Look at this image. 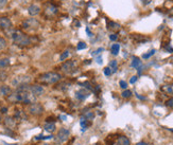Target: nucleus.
Returning <instances> with one entry per match:
<instances>
[{
  "mask_svg": "<svg viewBox=\"0 0 173 145\" xmlns=\"http://www.w3.org/2000/svg\"><path fill=\"white\" fill-rule=\"evenodd\" d=\"M7 101L11 104H24L30 105L36 102V96H34L29 91H23L16 89V91L12 92L9 96H7Z\"/></svg>",
  "mask_w": 173,
  "mask_h": 145,
  "instance_id": "f257e3e1",
  "label": "nucleus"
},
{
  "mask_svg": "<svg viewBox=\"0 0 173 145\" xmlns=\"http://www.w3.org/2000/svg\"><path fill=\"white\" fill-rule=\"evenodd\" d=\"M10 36H11L14 45H16L19 48H27L31 44H33V40L35 39L34 37L23 33L20 30H12Z\"/></svg>",
  "mask_w": 173,
  "mask_h": 145,
  "instance_id": "f03ea898",
  "label": "nucleus"
},
{
  "mask_svg": "<svg viewBox=\"0 0 173 145\" xmlns=\"http://www.w3.org/2000/svg\"><path fill=\"white\" fill-rule=\"evenodd\" d=\"M61 80H62V75H61L59 72L49 71V72H44V73L39 74L36 79V82L39 85L49 86V85L57 84Z\"/></svg>",
  "mask_w": 173,
  "mask_h": 145,
  "instance_id": "7ed1b4c3",
  "label": "nucleus"
},
{
  "mask_svg": "<svg viewBox=\"0 0 173 145\" xmlns=\"http://www.w3.org/2000/svg\"><path fill=\"white\" fill-rule=\"evenodd\" d=\"M44 112H45V108L38 102H34L32 104L28 105V113L33 117H40Z\"/></svg>",
  "mask_w": 173,
  "mask_h": 145,
  "instance_id": "20e7f679",
  "label": "nucleus"
},
{
  "mask_svg": "<svg viewBox=\"0 0 173 145\" xmlns=\"http://www.w3.org/2000/svg\"><path fill=\"white\" fill-rule=\"evenodd\" d=\"M69 137H70L69 129L65 128V127H62V128L59 129V131L56 133V136H55L54 140L57 144H64L65 142H67L69 140Z\"/></svg>",
  "mask_w": 173,
  "mask_h": 145,
  "instance_id": "39448f33",
  "label": "nucleus"
},
{
  "mask_svg": "<svg viewBox=\"0 0 173 145\" xmlns=\"http://www.w3.org/2000/svg\"><path fill=\"white\" fill-rule=\"evenodd\" d=\"M31 77L29 75H19V76H16L14 77L12 80V85L14 87H21V86H24V85H29L31 83Z\"/></svg>",
  "mask_w": 173,
  "mask_h": 145,
  "instance_id": "423d86ee",
  "label": "nucleus"
},
{
  "mask_svg": "<svg viewBox=\"0 0 173 145\" xmlns=\"http://www.w3.org/2000/svg\"><path fill=\"white\" fill-rule=\"evenodd\" d=\"M57 14V8L56 6H54L52 2H49L46 4V7L44 9V16L47 19H52L55 15Z\"/></svg>",
  "mask_w": 173,
  "mask_h": 145,
  "instance_id": "0eeeda50",
  "label": "nucleus"
},
{
  "mask_svg": "<svg viewBox=\"0 0 173 145\" xmlns=\"http://www.w3.org/2000/svg\"><path fill=\"white\" fill-rule=\"evenodd\" d=\"M39 27V22L36 19L34 18H29L26 19L24 21L21 23V28L23 30H35Z\"/></svg>",
  "mask_w": 173,
  "mask_h": 145,
  "instance_id": "6e6552de",
  "label": "nucleus"
},
{
  "mask_svg": "<svg viewBox=\"0 0 173 145\" xmlns=\"http://www.w3.org/2000/svg\"><path fill=\"white\" fill-rule=\"evenodd\" d=\"M75 69V61L74 60H66L61 66V70L65 73H73Z\"/></svg>",
  "mask_w": 173,
  "mask_h": 145,
  "instance_id": "1a4fd4ad",
  "label": "nucleus"
},
{
  "mask_svg": "<svg viewBox=\"0 0 173 145\" xmlns=\"http://www.w3.org/2000/svg\"><path fill=\"white\" fill-rule=\"evenodd\" d=\"M2 122H3V124H4V126H6V128H8V129H12V130H14V129H16V127H17V125H18V122L15 120V118L12 116H8V117H6L2 120Z\"/></svg>",
  "mask_w": 173,
  "mask_h": 145,
  "instance_id": "9d476101",
  "label": "nucleus"
},
{
  "mask_svg": "<svg viewBox=\"0 0 173 145\" xmlns=\"http://www.w3.org/2000/svg\"><path fill=\"white\" fill-rule=\"evenodd\" d=\"M0 30L4 31V32L12 30V21L8 17H0Z\"/></svg>",
  "mask_w": 173,
  "mask_h": 145,
  "instance_id": "9b49d317",
  "label": "nucleus"
},
{
  "mask_svg": "<svg viewBox=\"0 0 173 145\" xmlns=\"http://www.w3.org/2000/svg\"><path fill=\"white\" fill-rule=\"evenodd\" d=\"M13 117L15 118V120H16L17 122H19V121H27L28 120L27 112L24 110H21V109H15V112H14Z\"/></svg>",
  "mask_w": 173,
  "mask_h": 145,
  "instance_id": "f8f14e48",
  "label": "nucleus"
},
{
  "mask_svg": "<svg viewBox=\"0 0 173 145\" xmlns=\"http://www.w3.org/2000/svg\"><path fill=\"white\" fill-rule=\"evenodd\" d=\"M88 95H89L88 90L84 89V88H82V89H80L75 92V97H77L79 101H85L88 97Z\"/></svg>",
  "mask_w": 173,
  "mask_h": 145,
  "instance_id": "ddd939ff",
  "label": "nucleus"
},
{
  "mask_svg": "<svg viewBox=\"0 0 173 145\" xmlns=\"http://www.w3.org/2000/svg\"><path fill=\"white\" fill-rule=\"evenodd\" d=\"M131 38L137 44H142V43H146V41L150 40V37H146V36L140 35V34H132Z\"/></svg>",
  "mask_w": 173,
  "mask_h": 145,
  "instance_id": "4468645a",
  "label": "nucleus"
},
{
  "mask_svg": "<svg viewBox=\"0 0 173 145\" xmlns=\"http://www.w3.org/2000/svg\"><path fill=\"white\" fill-rule=\"evenodd\" d=\"M114 145H131V141L126 136H118Z\"/></svg>",
  "mask_w": 173,
  "mask_h": 145,
  "instance_id": "2eb2a0df",
  "label": "nucleus"
},
{
  "mask_svg": "<svg viewBox=\"0 0 173 145\" xmlns=\"http://www.w3.org/2000/svg\"><path fill=\"white\" fill-rule=\"evenodd\" d=\"M12 93V88L8 85H1L0 86V96L7 97Z\"/></svg>",
  "mask_w": 173,
  "mask_h": 145,
  "instance_id": "dca6fc26",
  "label": "nucleus"
},
{
  "mask_svg": "<svg viewBox=\"0 0 173 145\" xmlns=\"http://www.w3.org/2000/svg\"><path fill=\"white\" fill-rule=\"evenodd\" d=\"M28 12L31 16H36V15H38L40 13V8L38 6H36V4H32V6L29 7Z\"/></svg>",
  "mask_w": 173,
  "mask_h": 145,
  "instance_id": "f3484780",
  "label": "nucleus"
},
{
  "mask_svg": "<svg viewBox=\"0 0 173 145\" xmlns=\"http://www.w3.org/2000/svg\"><path fill=\"white\" fill-rule=\"evenodd\" d=\"M116 139H117V134H114V133L108 134V136L105 138V141H104L105 145H114L116 142Z\"/></svg>",
  "mask_w": 173,
  "mask_h": 145,
  "instance_id": "a211bd4d",
  "label": "nucleus"
},
{
  "mask_svg": "<svg viewBox=\"0 0 173 145\" xmlns=\"http://www.w3.org/2000/svg\"><path fill=\"white\" fill-rule=\"evenodd\" d=\"M120 24L117 23L115 21H107V29L110 30V31H114V32H116V31H119L120 30Z\"/></svg>",
  "mask_w": 173,
  "mask_h": 145,
  "instance_id": "6ab92c4d",
  "label": "nucleus"
},
{
  "mask_svg": "<svg viewBox=\"0 0 173 145\" xmlns=\"http://www.w3.org/2000/svg\"><path fill=\"white\" fill-rule=\"evenodd\" d=\"M71 84L70 83H67V82H63L61 83V84L56 85V87H55V89H59V90H62V91H67L69 88H70Z\"/></svg>",
  "mask_w": 173,
  "mask_h": 145,
  "instance_id": "aec40b11",
  "label": "nucleus"
},
{
  "mask_svg": "<svg viewBox=\"0 0 173 145\" xmlns=\"http://www.w3.org/2000/svg\"><path fill=\"white\" fill-rule=\"evenodd\" d=\"M44 129L48 132H54L56 129V125H55V123H46L44 125Z\"/></svg>",
  "mask_w": 173,
  "mask_h": 145,
  "instance_id": "412c9836",
  "label": "nucleus"
},
{
  "mask_svg": "<svg viewBox=\"0 0 173 145\" xmlns=\"http://www.w3.org/2000/svg\"><path fill=\"white\" fill-rule=\"evenodd\" d=\"M10 65H11V60L9 58H0V70L8 68Z\"/></svg>",
  "mask_w": 173,
  "mask_h": 145,
  "instance_id": "4be33fe9",
  "label": "nucleus"
},
{
  "mask_svg": "<svg viewBox=\"0 0 173 145\" xmlns=\"http://www.w3.org/2000/svg\"><path fill=\"white\" fill-rule=\"evenodd\" d=\"M83 118L84 119H86V120H88V121H90V120H93V119L95 118V113L93 112V111H86V110H84L83 111Z\"/></svg>",
  "mask_w": 173,
  "mask_h": 145,
  "instance_id": "5701e85b",
  "label": "nucleus"
},
{
  "mask_svg": "<svg viewBox=\"0 0 173 145\" xmlns=\"http://www.w3.org/2000/svg\"><path fill=\"white\" fill-rule=\"evenodd\" d=\"M141 66V60L139 57H133V60H132V67L133 68H136V69H138L139 67Z\"/></svg>",
  "mask_w": 173,
  "mask_h": 145,
  "instance_id": "b1692460",
  "label": "nucleus"
},
{
  "mask_svg": "<svg viewBox=\"0 0 173 145\" xmlns=\"http://www.w3.org/2000/svg\"><path fill=\"white\" fill-rule=\"evenodd\" d=\"M91 125V123H90V121H88V120H86V119H82V120H81V126H82V130L84 131V130H86V129H87L89 126Z\"/></svg>",
  "mask_w": 173,
  "mask_h": 145,
  "instance_id": "393cba45",
  "label": "nucleus"
},
{
  "mask_svg": "<svg viewBox=\"0 0 173 145\" xmlns=\"http://www.w3.org/2000/svg\"><path fill=\"white\" fill-rule=\"evenodd\" d=\"M119 50H120V46L119 44H114L113 46H111V53H113L114 55H117L119 53Z\"/></svg>",
  "mask_w": 173,
  "mask_h": 145,
  "instance_id": "a878e982",
  "label": "nucleus"
},
{
  "mask_svg": "<svg viewBox=\"0 0 173 145\" xmlns=\"http://www.w3.org/2000/svg\"><path fill=\"white\" fill-rule=\"evenodd\" d=\"M121 96L123 97V99H129V97L132 96V91H131V90H128V89H125L123 92L121 93Z\"/></svg>",
  "mask_w": 173,
  "mask_h": 145,
  "instance_id": "bb28decb",
  "label": "nucleus"
},
{
  "mask_svg": "<svg viewBox=\"0 0 173 145\" xmlns=\"http://www.w3.org/2000/svg\"><path fill=\"white\" fill-rule=\"evenodd\" d=\"M161 90H164L165 92L169 93V94H173V86H164L161 87Z\"/></svg>",
  "mask_w": 173,
  "mask_h": 145,
  "instance_id": "cd10ccee",
  "label": "nucleus"
},
{
  "mask_svg": "<svg viewBox=\"0 0 173 145\" xmlns=\"http://www.w3.org/2000/svg\"><path fill=\"white\" fill-rule=\"evenodd\" d=\"M6 48H7V40L2 36H0V50H3Z\"/></svg>",
  "mask_w": 173,
  "mask_h": 145,
  "instance_id": "c85d7f7f",
  "label": "nucleus"
},
{
  "mask_svg": "<svg viewBox=\"0 0 173 145\" xmlns=\"http://www.w3.org/2000/svg\"><path fill=\"white\" fill-rule=\"evenodd\" d=\"M8 79V73L3 70H0V82H4Z\"/></svg>",
  "mask_w": 173,
  "mask_h": 145,
  "instance_id": "c756f323",
  "label": "nucleus"
},
{
  "mask_svg": "<svg viewBox=\"0 0 173 145\" xmlns=\"http://www.w3.org/2000/svg\"><path fill=\"white\" fill-rule=\"evenodd\" d=\"M55 121H56V117L54 116H50L46 118V123H55Z\"/></svg>",
  "mask_w": 173,
  "mask_h": 145,
  "instance_id": "7c9ffc66",
  "label": "nucleus"
},
{
  "mask_svg": "<svg viewBox=\"0 0 173 145\" xmlns=\"http://www.w3.org/2000/svg\"><path fill=\"white\" fill-rule=\"evenodd\" d=\"M53 136H37V137H35V140H50V139H52Z\"/></svg>",
  "mask_w": 173,
  "mask_h": 145,
  "instance_id": "2f4dec72",
  "label": "nucleus"
},
{
  "mask_svg": "<svg viewBox=\"0 0 173 145\" xmlns=\"http://www.w3.org/2000/svg\"><path fill=\"white\" fill-rule=\"evenodd\" d=\"M109 68L113 69L114 72L117 70V61H116V60H111V61H110V63H109Z\"/></svg>",
  "mask_w": 173,
  "mask_h": 145,
  "instance_id": "473e14b6",
  "label": "nucleus"
},
{
  "mask_svg": "<svg viewBox=\"0 0 173 145\" xmlns=\"http://www.w3.org/2000/svg\"><path fill=\"white\" fill-rule=\"evenodd\" d=\"M166 106L169 107V108H172V109H173V97H170L169 100L166 101Z\"/></svg>",
  "mask_w": 173,
  "mask_h": 145,
  "instance_id": "72a5a7b5",
  "label": "nucleus"
},
{
  "mask_svg": "<svg viewBox=\"0 0 173 145\" xmlns=\"http://www.w3.org/2000/svg\"><path fill=\"white\" fill-rule=\"evenodd\" d=\"M68 55H69L68 51H65L64 53L61 54V56H60V60H61V61H64V59H66V58L68 57Z\"/></svg>",
  "mask_w": 173,
  "mask_h": 145,
  "instance_id": "f704fd0d",
  "label": "nucleus"
},
{
  "mask_svg": "<svg viewBox=\"0 0 173 145\" xmlns=\"http://www.w3.org/2000/svg\"><path fill=\"white\" fill-rule=\"evenodd\" d=\"M154 54H155V50H151L149 53H147V54H143V55H142V57H143L145 59H147V58H149L150 56L154 55Z\"/></svg>",
  "mask_w": 173,
  "mask_h": 145,
  "instance_id": "c9c22d12",
  "label": "nucleus"
},
{
  "mask_svg": "<svg viewBox=\"0 0 173 145\" xmlns=\"http://www.w3.org/2000/svg\"><path fill=\"white\" fill-rule=\"evenodd\" d=\"M165 7L167 8V9H172L173 8V0H168V1L165 3Z\"/></svg>",
  "mask_w": 173,
  "mask_h": 145,
  "instance_id": "e433bc0d",
  "label": "nucleus"
},
{
  "mask_svg": "<svg viewBox=\"0 0 173 145\" xmlns=\"http://www.w3.org/2000/svg\"><path fill=\"white\" fill-rule=\"evenodd\" d=\"M86 44L84 43V41H80V43L78 44V50H81V49H85L86 48Z\"/></svg>",
  "mask_w": 173,
  "mask_h": 145,
  "instance_id": "4c0bfd02",
  "label": "nucleus"
},
{
  "mask_svg": "<svg viewBox=\"0 0 173 145\" xmlns=\"http://www.w3.org/2000/svg\"><path fill=\"white\" fill-rule=\"evenodd\" d=\"M119 85H120V87L122 88V89H126V88H128V83L124 82V81H120Z\"/></svg>",
  "mask_w": 173,
  "mask_h": 145,
  "instance_id": "58836bf2",
  "label": "nucleus"
},
{
  "mask_svg": "<svg viewBox=\"0 0 173 145\" xmlns=\"http://www.w3.org/2000/svg\"><path fill=\"white\" fill-rule=\"evenodd\" d=\"M111 69L109 68V67H106V68H104V74L105 75H107V76H109L110 74H111Z\"/></svg>",
  "mask_w": 173,
  "mask_h": 145,
  "instance_id": "ea45409f",
  "label": "nucleus"
},
{
  "mask_svg": "<svg viewBox=\"0 0 173 145\" xmlns=\"http://www.w3.org/2000/svg\"><path fill=\"white\" fill-rule=\"evenodd\" d=\"M8 3V0H0V9H2L7 6Z\"/></svg>",
  "mask_w": 173,
  "mask_h": 145,
  "instance_id": "a19ab883",
  "label": "nucleus"
},
{
  "mask_svg": "<svg viewBox=\"0 0 173 145\" xmlns=\"http://www.w3.org/2000/svg\"><path fill=\"white\" fill-rule=\"evenodd\" d=\"M7 112H8L7 107H2L1 109H0V113H1V115H7Z\"/></svg>",
  "mask_w": 173,
  "mask_h": 145,
  "instance_id": "79ce46f5",
  "label": "nucleus"
},
{
  "mask_svg": "<svg viewBox=\"0 0 173 145\" xmlns=\"http://www.w3.org/2000/svg\"><path fill=\"white\" fill-rule=\"evenodd\" d=\"M109 38H110V40H117L118 35H117V34H111V35H109Z\"/></svg>",
  "mask_w": 173,
  "mask_h": 145,
  "instance_id": "37998d69",
  "label": "nucleus"
},
{
  "mask_svg": "<svg viewBox=\"0 0 173 145\" xmlns=\"http://www.w3.org/2000/svg\"><path fill=\"white\" fill-rule=\"evenodd\" d=\"M137 81V76H132V79L130 80V83L131 84H134V83H136Z\"/></svg>",
  "mask_w": 173,
  "mask_h": 145,
  "instance_id": "c03bdc74",
  "label": "nucleus"
},
{
  "mask_svg": "<svg viewBox=\"0 0 173 145\" xmlns=\"http://www.w3.org/2000/svg\"><path fill=\"white\" fill-rule=\"evenodd\" d=\"M100 51H103V48H100V49H98L97 51H95L94 54H98V53H100Z\"/></svg>",
  "mask_w": 173,
  "mask_h": 145,
  "instance_id": "a18cd8bd",
  "label": "nucleus"
},
{
  "mask_svg": "<svg viewBox=\"0 0 173 145\" xmlns=\"http://www.w3.org/2000/svg\"><path fill=\"white\" fill-rule=\"evenodd\" d=\"M142 1H143L145 4H149V3H151L152 0H142Z\"/></svg>",
  "mask_w": 173,
  "mask_h": 145,
  "instance_id": "49530a36",
  "label": "nucleus"
},
{
  "mask_svg": "<svg viewBox=\"0 0 173 145\" xmlns=\"http://www.w3.org/2000/svg\"><path fill=\"white\" fill-rule=\"evenodd\" d=\"M169 15H170V16H172V17H173V8L170 10V13H169Z\"/></svg>",
  "mask_w": 173,
  "mask_h": 145,
  "instance_id": "de8ad7c7",
  "label": "nucleus"
},
{
  "mask_svg": "<svg viewBox=\"0 0 173 145\" xmlns=\"http://www.w3.org/2000/svg\"><path fill=\"white\" fill-rule=\"evenodd\" d=\"M136 145H146V143L145 142H139L138 144H136Z\"/></svg>",
  "mask_w": 173,
  "mask_h": 145,
  "instance_id": "09e8293b",
  "label": "nucleus"
},
{
  "mask_svg": "<svg viewBox=\"0 0 173 145\" xmlns=\"http://www.w3.org/2000/svg\"><path fill=\"white\" fill-rule=\"evenodd\" d=\"M2 120H3V119L1 118V116H0V123H2Z\"/></svg>",
  "mask_w": 173,
  "mask_h": 145,
  "instance_id": "8fccbe9b",
  "label": "nucleus"
},
{
  "mask_svg": "<svg viewBox=\"0 0 173 145\" xmlns=\"http://www.w3.org/2000/svg\"><path fill=\"white\" fill-rule=\"evenodd\" d=\"M44 145H52V144H48V143H45Z\"/></svg>",
  "mask_w": 173,
  "mask_h": 145,
  "instance_id": "3c124183",
  "label": "nucleus"
},
{
  "mask_svg": "<svg viewBox=\"0 0 173 145\" xmlns=\"http://www.w3.org/2000/svg\"><path fill=\"white\" fill-rule=\"evenodd\" d=\"M11 145H18V144H11Z\"/></svg>",
  "mask_w": 173,
  "mask_h": 145,
  "instance_id": "603ef678",
  "label": "nucleus"
},
{
  "mask_svg": "<svg viewBox=\"0 0 173 145\" xmlns=\"http://www.w3.org/2000/svg\"><path fill=\"white\" fill-rule=\"evenodd\" d=\"M97 145H101V144H97Z\"/></svg>",
  "mask_w": 173,
  "mask_h": 145,
  "instance_id": "864d4df0",
  "label": "nucleus"
}]
</instances>
